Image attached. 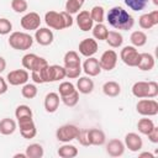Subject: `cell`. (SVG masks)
<instances>
[{
    "instance_id": "cell-1",
    "label": "cell",
    "mask_w": 158,
    "mask_h": 158,
    "mask_svg": "<svg viewBox=\"0 0 158 158\" xmlns=\"http://www.w3.org/2000/svg\"><path fill=\"white\" fill-rule=\"evenodd\" d=\"M107 22L116 30H131L135 25V20L128 11L121 6H114L107 12Z\"/></svg>"
},
{
    "instance_id": "cell-21",
    "label": "cell",
    "mask_w": 158,
    "mask_h": 158,
    "mask_svg": "<svg viewBox=\"0 0 158 158\" xmlns=\"http://www.w3.org/2000/svg\"><path fill=\"white\" fill-rule=\"evenodd\" d=\"M59 106V95L57 93H48L44 98V109L47 112H56Z\"/></svg>"
},
{
    "instance_id": "cell-7",
    "label": "cell",
    "mask_w": 158,
    "mask_h": 158,
    "mask_svg": "<svg viewBox=\"0 0 158 158\" xmlns=\"http://www.w3.org/2000/svg\"><path fill=\"white\" fill-rule=\"evenodd\" d=\"M17 123H19V127H20V133H21V136L23 138L31 139V138H33L36 136L37 128H36V125H35L32 117L17 120Z\"/></svg>"
},
{
    "instance_id": "cell-3",
    "label": "cell",
    "mask_w": 158,
    "mask_h": 158,
    "mask_svg": "<svg viewBox=\"0 0 158 158\" xmlns=\"http://www.w3.org/2000/svg\"><path fill=\"white\" fill-rule=\"evenodd\" d=\"M22 65H23V68H26L31 72H37V70L46 68L48 65V62L44 58L38 57L35 53H27L22 57Z\"/></svg>"
},
{
    "instance_id": "cell-51",
    "label": "cell",
    "mask_w": 158,
    "mask_h": 158,
    "mask_svg": "<svg viewBox=\"0 0 158 158\" xmlns=\"http://www.w3.org/2000/svg\"><path fill=\"white\" fill-rule=\"evenodd\" d=\"M153 4L154 5H158V0H153Z\"/></svg>"
},
{
    "instance_id": "cell-34",
    "label": "cell",
    "mask_w": 158,
    "mask_h": 158,
    "mask_svg": "<svg viewBox=\"0 0 158 158\" xmlns=\"http://www.w3.org/2000/svg\"><path fill=\"white\" fill-rule=\"evenodd\" d=\"M104 7L100 5H95L91 10H90V16L93 19V21H95L96 23H102L104 22Z\"/></svg>"
},
{
    "instance_id": "cell-30",
    "label": "cell",
    "mask_w": 158,
    "mask_h": 158,
    "mask_svg": "<svg viewBox=\"0 0 158 158\" xmlns=\"http://www.w3.org/2000/svg\"><path fill=\"white\" fill-rule=\"evenodd\" d=\"M130 41H131L132 46H135V47H142L147 42V35L143 31H133L131 33Z\"/></svg>"
},
{
    "instance_id": "cell-45",
    "label": "cell",
    "mask_w": 158,
    "mask_h": 158,
    "mask_svg": "<svg viewBox=\"0 0 158 158\" xmlns=\"http://www.w3.org/2000/svg\"><path fill=\"white\" fill-rule=\"evenodd\" d=\"M149 84V98H156L158 95V84L156 81H148Z\"/></svg>"
},
{
    "instance_id": "cell-17",
    "label": "cell",
    "mask_w": 158,
    "mask_h": 158,
    "mask_svg": "<svg viewBox=\"0 0 158 158\" xmlns=\"http://www.w3.org/2000/svg\"><path fill=\"white\" fill-rule=\"evenodd\" d=\"M125 152V143L117 138H112L106 144V153L111 157H120Z\"/></svg>"
},
{
    "instance_id": "cell-22",
    "label": "cell",
    "mask_w": 158,
    "mask_h": 158,
    "mask_svg": "<svg viewBox=\"0 0 158 158\" xmlns=\"http://www.w3.org/2000/svg\"><path fill=\"white\" fill-rule=\"evenodd\" d=\"M137 67L141 70H151V69H153V67H154V57L151 53H139Z\"/></svg>"
},
{
    "instance_id": "cell-18",
    "label": "cell",
    "mask_w": 158,
    "mask_h": 158,
    "mask_svg": "<svg viewBox=\"0 0 158 158\" xmlns=\"http://www.w3.org/2000/svg\"><path fill=\"white\" fill-rule=\"evenodd\" d=\"M138 23L143 30H149L153 26L158 25V10H154L149 14H143L138 19Z\"/></svg>"
},
{
    "instance_id": "cell-6",
    "label": "cell",
    "mask_w": 158,
    "mask_h": 158,
    "mask_svg": "<svg viewBox=\"0 0 158 158\" xmlns=\"http://www.w3.org/2000/svg\"><path fill=\"white\" fill-rule=\"evenodd\" d=\"M138 57H139V53L135 46H126L121 49V53H120L121 60L128 67H137Z\"/></svg>"
},
{
    "instance_id": "cell-43",
    "label": "cell",
    "mask_w": 158,
    "mask_h": 158,
    "mask_svg": "<svg viewBox=\"0 0 158 158\" xmlns=\"http://www.w3.org/2000/svg\"><path fill=\"white\" fill-rule=\"evenodd\" d=\"M75 139H78V142L81 144V146H90V142H89V138H88V130H79V132H78V136H77V138Z\"/></svg>"
},
{
    "instance_id": "cell-27",
    "label": "cell",
    "mask_w": 158,
    "mask_h": 158,
    "mask_svg": "<svg viewBox=\"0 0 158 158\" xmlns=\"http://www.w3.org/2000/svg\"><path fill=\"white\" fill-rule=\"evenodd\" d=\"M16 122L12 120V118H2L0 121V133L5 135V136H9V135H12L15 131H16Z\"/></svg>"
},
{
    "instance_id": "cell-2",
    "label": "cell",
    "mask_w": 158,
    "mask_h": 158,
    "mask_svg": "<svg viewBox=\"0 0 158 158\" xmlns=\"http://www.w3.org/2000/svg\"><path fill=\"white\" fill-rule=\"evenodd\" d=\"M33 43V38L26 32H12L9 37V44L17 51H26Z\"/></svg>"
},
{
    "instance_id": "cell-9",
    "label": "cell",
    "mask_w": 158,
    "mask_h": 158,
    "mask_svg": "<svg viewBox=\"0 0 158 158\" xmlns=\"http://www.w3.org/2000/svg\"><path fill=\"white\" fill-rule=\"evenodd\" d=\"M44 21H46L47 26H49L51 28H54V30H63V28H65L64 20H63V16H62L60 12H57V11H53V10L46 12Z\"/></svg>"
},
{
    "instance_id": "cell-48",
    "label": "cell",
    "mask_w": 158,
    "mask_h": 158,
    "mask_svg": "<svg viewBox=\"0 0 158 158\" xmlns=\"http://www.w3.org/2000/svg\"><path fill=\"white\" fill-rule=\"evenodd\" d=\"M5 68H6V60L0 56V73H2L5 70Z\"/></svg>"
},
{
    "instance_id": "cell-23",
    "label": "cell",
    "mask_w": 158,
    "mask_h": 158,
    "mask_svg": "<svg viewBox=\"0 0 158 158\" xmlns=\"http://www.w3.org/2000/svg\"><path fill=\"white\" fill-rule=\"evenodd\" d=\"M77 88L81 94H90L94 89V81L89 77H81L77 81Z\"/></svg>"
},
{
    "instance_id": "cell-39",
    "label": "cell",
    "mask_w": 158,
    "mask_h": 158,
    "mask_svg": "<svg viewBox=\"0 0 158 158\" xmlns=\"http://www.w3.org/2000/svg\"><path fill=\"white\" fill-rule=\"evenodd\" d=\"M58 90H59V95L60 96H67V95L74 93L77 89H75V86L70 81H63V83L59 84Z\"/></svg>"
},
{
    "instance_id": "cell-32",
    "label": "cell",
    "mask_w": 158,
    "mask_h": 158,
    "mask_svg": "<svg viewBox=\"0 0 158 158\" xmlns=\"http://www.w3.org/2000/svg\"><path fill=\"white\" fill-rule=\"evenodd\" d=\"M153 127H154V123H153V121L151 118H141L138 121V123H137L138 131L142 135H146V136L153 130Z\"/></svg>"
},
{
    "instance_id": "cell-11",
    "label": "cell",
    "mask_w": 158,
    "mask_h": 158,
    "mask_svg": "<svg viewBox=\"0 0 158 158\" xmlns=\"http://www.w3.org/2000/svg\"><path fill=\"white\" fill-rule=\"evenodd\" d=\"M21 26L23 30H27V31H33V30H37L41 25V17L37 12H28L26 14L25 16H22L21 21H20Z\"/></svg>"
},
{
    "instance_id": "cell-8",
    "label": "cell",
    "mask_w": 158,
    "mask_h": 158,
    "mask_svg": "<svg viewBox=\"0 0 158 158\" xmlns=\"http://www.w3.org/2000/svg\"><path fill=\"white\" fill-rule=\"evenodd\" d=\"M99 63H100V67L101 69L104 70H112L115 67H116V63H117V53L114 51V49H107L105 51L100 59H99Z\"/></svg>"
},
{
    "instance_id": "cell-12",
    "label": "cell",
    "mask_w": 158,
    "mask_h": 158,
    "mask_svg": "<svg viewBox=\"0 0 158 158\" xmlns=\"http://www.w3.org/2000/svg\"><path fill=\"white\" fill-rule=\"evenodd\" d=\"M79 52L84 57H93L98 52V42L94 38H84L79 43Z\"/></svg>"
},
{
    "instance_id": "cell-5",
    "label": "cell",
    "mask_w": 158,
    "mask_h": 158,
    "mask_svg": "<svg viewBox=\"0 0 158 158\" xmlns=\"http://www.w3.org/2000/svg\"><path fill=\"white\" fill-rule=\"evenodd\" d=\"M78 132H79V128L75 126V125H63L60 126L57 132H56V136H57V139L60 141V142H64V143H68L73 139L77 138L78 136Z\"/></svg>"
},
{
    "instance_id": "cell-26",
    "label": "cell",
    "mask_w": 158,
    "mask_h": 158,
    "mask_svg": "<svg viewBox=\"0 0 158 158\" xmlns=\"http://www.w3.org/2000/svg\"><path fill=\"white\" fill-rule=\"evenodd\" d=\"M63 62H64V68H72V67L80 65V58L75 51H68L64 54Z\"/></svg>"
},
{
    "instance_id": "cell-16",
    "label": "cell",
    "mask_w": 158,
    "mask_h": 158,
    "mask_svg": "<svg viewBox=\"0 0 158 158\" xmlns=\"http://www.w3.org/2000/svg\"><path fill=\"white\" fill-rule=\"evenodd\" d=\"M125 146L131 152H138L143 146V141L139 135H137L135 132H130L125 136Z\"/></svg>"
},
{
    "instance_id": "cell-14",
    "label": "cell",
    "mask_w": 158,
    "mask_h": 158,
    "mask_svg": "<svg viewBox=\"0 0 158 158\" xmlns=\"http://www.w3.org/2000/svg\"><path fill=\"white\" fill-rule=\"evenodd\" d=\"M77 25L84 32L91 30L93 26H94V21H93V19L90 16V12L86 11V10L79 11L78 15H77Z\"/></svg>"
},
{
    "instance_id": "cell-49",
    "label": "cell",
    "mask_w": 158,
    "mask_h": 158,
    "mask_svg": "<svg viewBox=\"0 0 158 158\" xmlns=\"http://www.w3.org/2000/svg\"><path fill=\"white\" fill-rule=\"evenodd\" d=\"M139 157H148V158H154V156L152 154V153H149V152H143V153H141L139 154Z\"/></svg>"
},
{
    "instance_id": "cell-36",
    "label": "cell",
    "mask_w": 158,
    "mask_h": 158,
    "mask_svg": "<svg viewBox=\"0 0 158 158\" xmlns=\"http://www.w3.org/2000/svg\"><path fill=\"white\" fill-rule=\"evenodd\" d=\"M15 116H16L17 120L32 117V110L27 105H19L16 107V110H15Z\"/></svg>"
},
{
    "instance_id": "cell-42",
    "label": "cell",
    "mask_w": 158,
    "mask_h": 158,
    "mask_svg": "<svg viewBox=\"0 0 158 158\" xmlns=\"http://www.w3.org/2000/svg\"><path fill=\"white\" fill-rule=\"evenodd\" d=\"M81 73V67H72V68H65V77L69 79H75L79 78Z\"/></svg>"
},
{
    "instance_id": "cell-38",
    "label": "cell",
    "mask_w": 158,
    "mask_h": 158,
    "mask_svg": "<svg viewBox=\"0 0 158 158\" xmlns=\"http://www.w3.org/2000/svg\"><path fill=\"white\" fill-rule=\"evenodd\" d=\"M60 99H62V101H63L64 105H67V106H69V107H73V106H75V105L78 104V101H79V91L75 90L74 93H72V94H69V95H67V96H60Z\"/></svg>"
},
{
    "instance_id": "cell-33",
    "label": "cell",
    "mask_w": 158,
    "mask_h": 158,
    "mask_svg": "<svg viewBox=\"0 0 158 158\" xmlns=\"http://www.w3.org/2000/svg\"><path fill=\"white\" fill-rule=\"evenodd\" d=\"M85 0H67L65 2V11L72 14H77L79 12V10L81 9V6L84 5Z\"/></svg>"
},
{
    "instance_id": "cell-25",
    "label": "cell",
    "mask_w": 158,
    "mask_h": 158,
    "mask_svg": "<svg viewBox=\"0 0 158 158\" xmlns=\"http://www.w3.org/2000/svg\"><path fill=\"white\" fill-rule=\"evenodd\" d=\"M102 91L105 95L107 96H111V98H115L117 95H120L121 93V86L118 83L114 81V80H110V81H106L104 85H102Z\"/></svg>"
},
{
    "instance_id": "cell-41",
    "label": "cell",
    "mask_w": 158,
    "mask_h": 158,
    "mask_svg": "<svg viewBox=\"0 0 158 158\" xmlns=\"http://www.w3.org/2000/svg\"><path fill=\"white\" fill-rule=\"evenodd\" d=\"M12 30V23L10 22V20L1 17L0 19V35H7L10 33Z\"/></svg>"
},
{
    "instance_id": "cell-24",
    "label": "cell",
    "mask_w": 158,
    "mask_h": 158,
    "mask_svg": "<svg viewBox=\"0 0 158 158\" xmlns=\"http://www.w3.org/2000/svg\"><path fill=\"white\" fill-rule=\"evenodd\" d=\"M105 41L107 42V44H109L110 47H112V48H118V47H121L122 43H123V37H122V35H121L120 32H117V31H109Z\"/></svg>"
},
{
    "instance_id": "cell-52",
    "label": "cell",
    "mask_w": 158,
    "mask_h": 158,
    "mask_svg": "<svg viewBox=\"0 0 158 158\" xmlns=\"http://www.w3.org/2000/svg\"><path fill=\"white\" fill-rule=\"evenodd\" d=\"M0 95H1V93H0Z\"/></svg>"
},
{
    "instance_id": "cell-15",
    "label": "cell",
    "mask_w": 158,
    "mask_h": 158,
    "mask_svg": "<svg viewBox=\"0 0 158 158\" xmlns=\"http://www.w3.org/2000/svg\"><path fill=\"white\" fill-rule=\"evenodd\" d=\"M83 70L86 75L89 77H96L100 74V72L102 70L99 63V59L94 58V57H88V59L84 62L83 64Z\"/></svg>"
},
{
    "instance_id": "cell-40",
    "label": "cell",
    "mask_w": 158,
    "mask_h": 158,
    "mask_svg": "<svg viewBox=\"0 0 158 158\" xmlns=\"http://www.w3.org/2000/svg\"><path fill=\"white\" fill-rule=\"evenodd\" d=\"M11 7L15 12L17 14H22L27 10L28 5H27V1L26 0H12L11 1Z\"/></svg>"
},
{
    "instance_id": "cell-13",
    "label": "cell",
    "mask_w": 158,
    "mask_h": 158,
    "mask_svg": "<svg viewBox=\"0 0 158 158\" xmlns=\"http://www.w3.org/2000/svg\"><path fill=\"white\" fill-rule=\"evenodd\" d=\"M53 32L47 28V27H38L36 30V33H35V40L37 41L38 44L41 46H49L52 42H53Z\"/></svg>"
},
{
    "instance_id": "cell-37",
    "label": "cell",
    "mask_w": 158,
    "mask_h": 158,
    "mask_svg": "<svg viewBox=\"0 0 158 158\" xmlns=\"http://www.w3.org/2000/svg\"><path fill=\"white\" fill-rule=\"evenodd\" d=\"M21 94L23 98L26 99H33L37 95V88L35 84H23L22 89H21Z\"/></svg>"
},
{
    "instance_id": "cell-50",
    "label": "cell",
    "mask_w": 158,
    "mask_h": 158,
    "mask_svg": "<svg viewBox=\"0 0 158 158\" xmlns=\"http://www.w3.org/2000/svg\"><path fill=\"white\" fill-rule=\"evenodd\" d=\"M14 157H15V158H27L26 153H17V154H15Z\"/></svg>"
},
{
    "instance_id": "cell-4",
    "label": "cell",
    "mask_w": 158,
    "mask_h": 158,
    "mask_svg": "<svg viewBox=\"0 0 158 158\" xmlns=\"http://www.w3.org/2000/svg\"><path fill=\"white\" fill-rule=\"evenodd\" d=\"M137 112L142 116H154L158 114V102L153 99L143 98L136 105Z\"/></svg>"
},
{
    "instance_id": "cell-46",
    "label": "cell",
    "mask_w": 158,
    "mask_h": 158,
    "mask_svg": "<svg viewBox=\"0 0 158 158\" xmlns=\"http://www.w3.org/2000/svg\"><path fill=\"white\" fill-rule=\"evenodd\" d=\"M148 136V139L152 142V143H158V127H153V130L147 135Z\"/></svg>"
},
{
    "instance_id": "cell-35",
    "label": "cell",
    "mask_w": 158,
    "mask_h": 158,
    "mask_svg": "<svg viewBox=\"0 0 158 158\" xmlns=\"http://www.w3.org/2000/svg\"><path fill=\"white\" fill-rule=\"evenodd\" d=\"M123 1H125L126 6L133 11H141L148 4V0H123Z\"/></svg>"
},
{
    "instance_id": "cell-28",
    "label": "cell",
    "mask_w": 158,
    "mask_h": 158,
    "mask_svg": "<svg viewBox=\"0 0 158 158\" xmlns=\"http://www.w3.org/2000/svg\"><path fill=\"white\" fill-rule=\"evenodd\" d=\"M58 156L62 158H74L78 156V148L73 144H63L58 148Z\"/></svg>"
},
{
    "instance_id": "cell-20",
    "label": "cell",
    "mask_w": 158,
    "mask_h": 158,
    "mask_svg": "<svg viewBox=\"0 0 158 158\" xmlns=\"http://www.w3.org/2000/svg\"><path fill=\"white\" fill-rule=\"evenodd\" d=\"M132 94L138 98H149V84L148 81H136L132 86Z\"/></svg>"
},
{
    "instance_id": "cell-29",
    "label": "cell",
    "mask_w": 158,
    "mask_h": 158,
    "mask_svg": "<svg viewBox=\"0 0 158 158\" xmlns=\"http://www.w3.org/2000/svg\"><path fill=\"white\" fill-rule=\"evenodd\" d=\"M43 154H44V151L40 143H32V144L27 146V148H26L27 158H42Z\"/></svg>"
},
{
    "instance_id": "cell-19",
    "label": "cell",
    "mask_w": 158,
    "mask_h": 158,
    "mask_svg": "<svg viewBox=\"0 0 158 158\" xmlns=\"http://www.w3.org/2000/svg\"><path fill=\"white\" fill-rule=\"evenodd\" d=\"M88 138H89L90 144H93V146H102L106 141V136H105L104 131H101L99 128L88 130Z\"/></svg>"
},
{
    "instance_id": "cell-44",
    "label": "cell",
    "mask_w": 158,
    "mask_h": 158,
    "mask_svg": "<svg viewBox=\"0 0 158 158\" xmlns=\"http://www.w3.org/2000/svg\"><path fill=\"white\" fill-rule=\"evenodd\" d=\"M60 14H62V16H63V20H64V25H65V28L70 27V26L73 25V17H72V15H70L69 12H67V11H62Z\"/></svg>"
},
{
    "instance_id": "cell-47",
    "label": "cell",
    "mask_w": 158,
    "mask_h": 158,
    "mask_svg": "<svg viewBox=\"0 0 158 158\" xmlns=\"http://www.w3.org/2000/svg\"><path fill=\"white\" fill-rule=\"evenodd\" d=\"M6 91H7V83L2 77H0V93L4 94Z\"/></svg>"
},
{
    "instance_id": "cell-10",
    "label": "cell",
    "mask_w": 158,
    "mask_h": 158,
    "mask_svg": "<svg viewBox=\"0 0 158 158\" xmlns=\"http://www.w3.org/2000/svg\"><path fill=\"white\" fill-rule=\"evenodd\" d=\"M28 72L25 70V69H15V70H11L6 79H7V83L10 85H14V86H17V85H23L27 83L28 80Z\"/></svg>"
},
{
    "instance_id": "cell-31",
    "label": "cell",
    "mask_w": 158,
    "mask_h": 158,
    "mask_svg": "<svg viewBox=\"0 0 158 158\" xmlns=\"http://www.w3.org/2000/svg\"><path fill=\"white\" fill-rule=\"evenodd\" d=\"M91 31H93L94 38H96L99 41H105L106 40V36H107V32H109L107 27L104 23H96L95 26H93Z\"/></svg>"
}]
</instances>
